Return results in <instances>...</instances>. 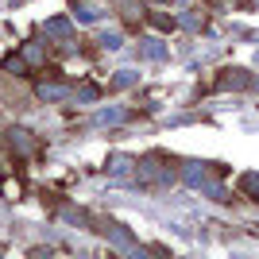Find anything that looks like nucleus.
I'll use <instances>...</instances> for the list:
<instances>
[{"label": "nucleus", "mask_w": 259, "mask_h": 259, "mask_svg": "<svg viewBox=\"0 0 259 259\" xmlns=\"http://www.w3.org/2000/svg\"><path fill=\"white\" fill-rule=\"evenodd\" d=\"M105 170L108 174H124V170H128V159H124V155H112V159L105 162Z\"/></svg>", "instance_id": "nucleus-13"}, {"label": "nucleus", "mask_w": 259, "mask_h": 259, "mask_svg": "<svg viewBox=\"0 0 259 259\" xmlns=\"http://www.w3.org/2000/svg\"><path fill=\"white\" fill-rule=\"evenodd\" d=\"M251 81H255V77H251L248 70H221V77H217L221 89H251Z\"/></svg>", "instance_id": "nucleus-4"}, {"label": "nucleus", "mask_w": 259, "mask_h": 259, "mask_svg": "<svg viewBox=\"0 0 259 259\" xmlns=\"http://www.w3.org/2000/svg\"><path fill=\"white\" fill-rule=\"evenodd\" d=\"M74 16L77 20H97V4H89V0H74Z\"/></svg>", "instance_id": "nucleus-9"}, {"label": "nucleus", "mask_w": 259, "mask_h": 259, "mask_svg": "<svg viewBox=\"0 0 259 259\" xmlns=\"http://www.w3.org/2000/svg\"><path fill=\"white\" fill-rule=\"evenodd\" d=\"M62 97H66L62 81H43V85H39V101H47V105H51V101H62Z\"/></svg>", "instance_id": "nucleus-7"}, {"label": "nucleus", "mask_w": 259, "mask_h": 259, "mask_svg": "<svg viewBox=\"0 0 259 259\" xmlns=\"http://www.w3.org/2000/svg\"><path fill=\"white\" fill-rule=\"evenodd\" d=\"M251 85H255V89H259V81H251Z\"/></svg>", "instance_id": "nucleus-20"}, {"label": "nucleus", "mask_w": 259, "mask_h": 259, "mask_svg": "<svg viewBox=\"0 0 259 259\" xmlns=\"http://www.w3.org/2000/svg\"><path fill=\"white\" fill-rule=\"evenodd\" d=\"M4 70H8V74H27V58H23V54H8V58H4Z\"/></svg>", "instance_id": "nucleus-10"}, {"label": "nucleus", "mask_w": 259, "mask_h": 259, "mask_svg": "<svg viewBox=\"0 0 259 259\" xmlns=\"http://www.w3.org/2000/svg\"><path fill=\"white\" fill-rule=\"evenodd\" d=\"M151 23L159 31H174V27H178V20H170V16H151Z\"/></svg>", "instance_id": "nucleus-18"}, {"label": "nucleus", "mask_w": 259, "mask_h": 259, "mask_svg": "<svg viewBox=\"0 0 259 259\" xmlns=\"http://www.w3.org/2000/svg\"><path fill=\"white\" fill-rule=\"evenodd\" d=\"M43 35H47V39H58V43H66V39L74 35V27H70V20H66V16H54V20L43 23Z\"/></svg>", "instance_id": "nucleus-5"}, {"label": "nucleus", "mask_w": 259, "mask_h": 259, "mask_svg": "<svg viewBox=\"0 0 259 259\" xmlns=\"http://www.w3.org/2000/svg\"><path fill=\"white\" fill-rule=\"evenodd\" d=\"M97 97H101L97 85H77V93H74V101H81V105H89V101H97Z\"/></svg>", "instance_id": "nucleus-11"}, {"label": "nucleus", "mask_w": 259, "mask_h": 259, "mask_svg": "<svg viewBox=\"0 0 259 259\" xmlns=\"http://www.w3.org/2000/svg\"><path fill=\"white\" fill-rule=\"evenodd\" d=\"M101 47H105V51H116V47H120V35H101Z\"/></svg>", "instance_id": "nucleus-19"}, {"label": "nucleus", "mask_w": 259, "mask_h": 259, "mask_svg": "<svg viewBox=\"0 0 259 259\" xmlns=\"http://www.w3.org/2000/svg\"><path fill=\"white\" fill-rule=\"evenodd\" d=\"M66 221H70V225H77V228H89V217L85 213H81V209H66Z\"/></svg>", "instance_id": "nucleus-15"}, {"label": "nucleus", "mask_w": 259, "mask_h": 259, "mask_svg": "<svg viewBox=\"0 0 259 259\" xmlns=\"http://www.w3.org/2000/svg\"><path fill=\"white\" fill-rule=\"evenodd\" d=\"M124 116H128L124 108H105V112H101V124H120Z\"/></svg>", "instance_id": "nucleus-17"}, {"label": "nucleus", "mask_w": 259, "mask_h": 259, "mask_svg": "<svg viewBox=\"0 0 259 259\" xmlns=\"http://www.w3.org/2000/svg\"><path fill=\"white\" fill-rule=\"evenodd\" d=\"M132 174H136L143 186H151V182H166V174H162V166H159L155 159H140L136 166H132Z\"/></svg>", "instance_id": "nucleus-3"}, {"label": "nucleus", "mask_w": 259, "mask_h": 259, "mask_svg": "<svg viewBox=\"0 0 259 259\" xmlns=\"http://www.w3.org/2000/svg\"><path fill=\"white\" fill-rule=\"evenodd\" d=\"M240 182H244V194H248V197H255V201H259V174H244Z\"/></svg>", "instance_id": "nucleus-12"}, {"label": "nucleus", "mask_w": 259, "mask_h": 259, "mask_svg": "<svg viewBox=\"0 0 259 259\" xmlns=\"http://www.w3.org/2000/svg\"><path fill=\"white\" fill-rule=\"evenodd\" d=\"M186 182L194 186V190H201V194L217 197V201H225V197H228V190L221 186V178H213L209 166H190V170H186Z\"/></svg>", "instance_id": "nucleus-1"}, {"label": "nucleus", "mask_w": 259, "mask_h": 259, "mask_svg": "<svg viewBox=\"0 0 259 259\" xmlns=\"http://www.w3.org/2000/svg\"><path fill=\"white\" fill-rule=\"evenodd\" d=\"M143 54H147V58H155V62H162V58H170L166 43H155V39H147V43H143Z\"/></svg>", "instance_id": "nucleus-8"}, {"label": "nucleus", "mask_w": 259, "mask_h": 259, "mask_svg": "<svg viewBox=\"0 0 259 259\" xmlns=\"http://www.w3.org/2000/svg\"><path fill=\"white\" fill-rule=\"evenodd\" d=\"M23 58H27V66H39V62H47V47L39 43V39H31V43H23Z\"/></svg>", "instance_id": "nucleus-6"}, {"label": "nucleus", "mask_w": 259, "mask_h": 259, "mask_svg": "<svg viewBox=\"0 0 259 259\" xmlns=\"http://www.w3.org/2000/svg\"><path fill=\"white\" fill-rule=\"evenodd\" d=\"M178 23H182L186 31H201V27H205V20H201V16H194V12H190V16H182Z\"/></svg>", "instance_id": "nucleus-16"}, {"label": "nucleus", "mask_w": 259, "mask_h": 259, "mask_svg": "<svg viewBox=\"0 0 259 259\" xmlns=\"http://www.w3.org/2000/svg\"><path fill=\"white\" fill-rule=\"evenodd\" d=\"M8 143H12V151L20 155V159H31V155L39 151V140H35L27 128H8Z\"/></svg>", "instance_id": "nucleus-2"}, {"label": "nucleus", "mask_w": 259, "mask_h": 259, "mask_svg": "<svg viewBox=\"0 0 259 259\" xmlns=\"http://www.w3.org/2000/svg\"><path fill=\"white\" fill-rule=\"evenodd\" d=\"M128 85H136V74H132V70H120V74L112 77V89H128Z\"/></svg>", "instance_id": "nucleus-14"}]
</instances>
